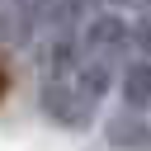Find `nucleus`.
<instances>
[{"instance_id":"obj_9","label":"nucleus","mask_w":151,"mask_h":151,"mask_svg":"<svg viewBox=\"0 0 151 151\" xmlns=\"http://www.w3.org/2000/svg\"><path fill=\"white\" fill-rule=\"evenodd\" d=\"M5 90H9V71H5V61H0V99H5Z\"/></svg>"},{"instance_id":"obj_3","label":"nucleus","mask_w":151,"mask_h":151,"mask_svg":"<svg viewBox=\"0 0 151 151\" xmlns=\"http://www.w3.org/2000/svg\"><path fill=\"white\" fill-rule=\"evenodd\" d=\"M38 57H42V71H61V76H71L85 57H90V47H85V33H80V24H66V28H52L42 42H38Z\"/></svg>"},{"instance_id":"obj_5","label":"nucleus","mask_w":151,"mask_h":151,"mask_svg":"<svg viewBox=\"0 0 151 151\" xmlns=\"http://www.w3.org/2000/svg\"><path fill=\"white\" fill-rule=\"evenodd\" d=\"M118 99L127 109H146L151 113V57L132 52L123 66H118Z\"/></svg>"},{"instance_id":"obj_6","label":"nucleus","mask_w":151,"mask_h":151,"mask_svg":"<svg viewBox=\"0 0 151 151\" xmlns=\"http://www.w3.org/2000/svg\"><path fill=\"white\" fill-rule=\"evenodd\" d=\"M28 14L38 24V33H52V28H66V24H85L76 0H28Z\"/></svg>"},{"instance_id":"obj_8","label":"nucleus","mask_w":151,"mask_h":151,"mask_svg":"<svg viewBox=\"0 0 151 151\" xmlns=\"http://www.w3.org/2000/svg\"><path fill=\"white\" fill-rule=\"evenodd\" d=\"M104 5H113V9H132V14H137V9H146L151 0H104Z\"/></svg>"},{"instance_id":"obj_4","label":"nucleus","mask_w":151,"mask_h":151,"mask_svg":"<svg viewBox=\"0 0 151 151\" xmlns=\"http://www.w3.org/2000/svg\"><path fill=\"white\" fill-rule=\"evenodd\" d=\"M104 142L118 146V151H151V118L146 109H118L109 123H104Z\"/></svg>"},{"instance_id":"obj_1","label":"nucleus","mask_w":151,"mask_h":151,"mask_svg":"<svg viewBox=\"0 0 151 151\" xmlns=\"http://www.w3.org/2000/svg\"><path fill=\"white\" fill-rule=\"evenodd\" d=\"M38 113L52 123V127H66V132H85L94 118H99V104L76 85V76H61V71H42L38 80Z\"/></svg>"},{"instance_id":"obj_7","label":"nucleus","mask_w":151,"mask_h":151,"mask_svg":"<svg viewBox=\"0 0 151 151\" xmlns=\"http://www.w3.org/2000/svg\"><path fill=\"white\" fill-rule=\"evenodd\" d=\"M132 52L151 57V5L137 9V19H132Z\"/></svg>"},{"instance_id":"obj_2","label":"nucleus","mask_w":151,"mask_h":151,"mask_svg":"<svg viewBox=\"0 0 151 151\" xmlns=\"http://www.w3.org/2000/svg\"><path fill=\"white\" fill-rule=\"evenodd\" d=\"M80 33H85L90 57H109V61H118V66L132 57V19H127L123 9H113V5L94 9V14L80 24Z\"/></svg>"},{"instance_id":"obj_10","label":"nucleus","mask_w":151,"mask_h":151,"mask_svg":"<svg viewBox=\"0 0 151 151\" xmlns=\"http://www.w3.org/2000/svg\"><path fill=\"white\" fill-rule=\"evenodd\" d=\"M0 5H9V0H0Z\"/></svg>"}]
</instances>
